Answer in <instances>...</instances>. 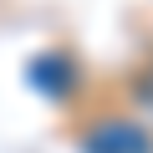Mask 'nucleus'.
Instances as JSON below:
<instances>
[{"instance_id":"1","label":"nucleus","mask_w":153,"mask_h":153,"mask_svg":"<svg viewBox=\"0 0 153 153\" xmlns=\"http://www.w3.org/2000/svg\"><path fill=\"white\" fill-rule=\"evenodd\" d=\"M82 153H153V138L128 117H102L82 133Z\"/></svg>"},{"instance_id":"2","label":"nucleus","mask_w":153,"mask_h":153,"mask_svg":"<svg viewBox=\"0 0 153 153\" xmlns=\"http://www.w3.org/2000/svg\"><path fill=\"white\" fill-rule=\"evenodd\" d=\"M71 76H76V71H71L61 56H36V61H31V82H36L41 92H51V97H61V92L71 87Z\"/></svg>"}]
</instances>
